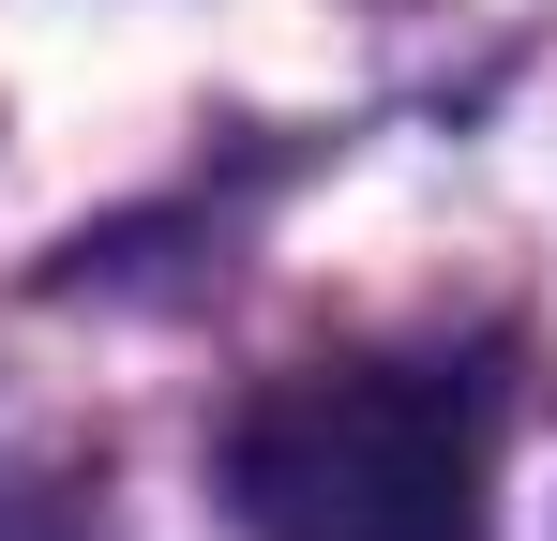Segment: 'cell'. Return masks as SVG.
<instances>
[{"mask_svg": "<svg viewBox=\"0 0 557 541\" xmlns=\"http://www.w3.org/2000/svg\"><path fill=\"white\" fill-rule=\"evenodd\" d=\"M257 541H482V406L422 361H301L226 422Z\"/></svg>", "mask_w": 557, "mask_h": 541, "instance_id": "cell-1", "label": "cell"}]
</instances>
